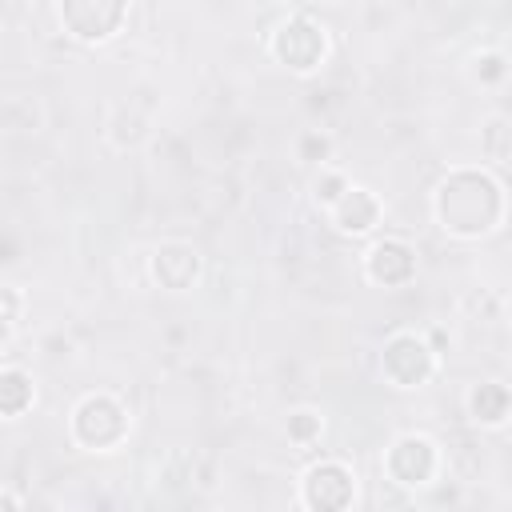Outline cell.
Here are the masks:
<instances>
[{
    "instance_id": "cell-15",
    "label": "cell",
    "mask_w": 512,
    "mask_h": 512,
    "mask_svg": "<svg viewBox=\"0 0 512 512\" xmlns=\"http://www.w3.org/2000/svg\"><path fill=\"white\" fill-rule=\"evenodd\" d=\"M500 72H504V56H496V52L480 56V76H484V80H496Z\"/></svg>"
},
{
    "instance_id": "cell-16",
    "label": "cell",
    "mask_w": 512,
    "mask_h": 512,
    "mask_svg": "<svg viewBox=\"0 0 512 512\" xmlns=\"http://www.w3.org/2000/svg\"><path fill=\"white\" fill-rule=\"evenodd\" d=\"M300 148H304V160H316V156H324V152H328V140H324V136H304V144H300Z\"/></svg>"
},
{
    "instance_id": "cell-11",
    "label": "cell",
    "mask_w": 512,
    "mask_h": 512,
    "mask_svg": "<svg viewBox=\"0 0 512 512\" xmlns=\"http://www.w3.org/2000/svg\"><path fill=\"white\" fill-rule=\"evenodd\" d=\"M472 416L476 420H484V424H500L504 416H508V404H512V392L504 388V384H480L476 392H472Z\"/></svg>"
},
{
    "instance_id": "cell-14",
    "label": "cell",
    "mask_w": 512,
    "mask_h": 512,
    "mask_svg": "<svg viewBox=\"0 0 512 512\" xmlns=\"http://www.w3.org/2000/svg\"><path fill=\"white\" fill-rule=\"evenodd\" d=\"M344 192H348V184H344L336 172H332V176H324V180L316 184V196H320V200H328V204H336Z\"/></svg>"
},
{
    "instance_id": "cell-8",
    "label": "cell",
    "mask_w": 512,
    "mask_h": 512,
    "mask_svg": "<svg viewBox=\"0 0 512 512\" xmlns=\"http://www.w3.org/2000/svg\"><path fill=\"white\" fill-rule=\"evenodd\" d=\"M200 272V256L192 244H160L156 256H152V276L160 280V288H172V292H184Z\"/></svg>"
},
{
    "instance_id": "cell-3",
    "label": "cell",
    "mask_w": 512,
    "mask_h": 512,
    "mask_svg": "<svg viewBox=\"0 0 512 512\" xmlns=\"http://www.w3.org/2000/svg\"><path fill=\"white\" fill-rule=\"evenodd\" d=\"M432 368H436V356H432V348L424 340L400 332V336H392L384 344V372H388L392 384L416 388V384H424L432 376Z\"/></svg>"
},
{
    "instance_id": "cell-4",
    "label": "cell",
    "mask_w": 512,
    "mask_h": 512,
    "mask_svg": "<svg viewBox=\"0 0 512 512\" xmlns=\"http://www.w3.org/2000/svg\"><path fill=\"white\" fill-rule=\"evenodd\" d=\"M304 504L312 512H344L352 504V472L336 460L308 468L304 476Z\"/></svg>"
},
{
    "instance_id": "cell-10",
    "label": "cell",
    "mask_w": 512,
    "mask_h": 512,
    "mask_svg": "<svg viewBox=\"0 0 512 512\" xmlns=\"http://www.w3.org/2000/svg\"><path fill=\"white\" fill-rule=\"evenodd\" d=\"M380 216V204L368 188H348L336 204H332V220L344 228V232H368Z\"/></svg>"
},
{
    "instance_id": "cell-9",
    "label": "cell",
    "mask_w": 512,
    "mask_h": 512,
    "mask_svg": "<svg viewBox=\"0 0 512 512\" xmlns=\"http://www.w3.org/2000/svg\"><path fill=\"white\" fill-rule=\"evenodd\" d=\"M416 272V252L404 240H380L368 252V276L376 284H404Z\"/></svg>"
},
{
    "instance_id": "cell-18",
    "label": "cell",
    "mask_w": 512,
    "mask_h": 512,
    "mask_svg": "<svg viewBox=\"0 0 512 512\" xmlns=\"http://www.w3.org/2000/svg\"><path fill=\"white\" fill-rule=\"evenodd\" d=\"M0 508H4V512H20V508H16V496H12V492H4V496H0Z\"/></svg>"
},
{
    "instance_id": "cell-6",
    "label": "cell",
    "mask_w": 512,
    "mask_h": 512,
    "mask_svg": "<svg viewBox=\"0 0 512 512\" xmlns=\"http://www.w3.org/2000/svg\"><path fill=\"white\" fill-rule=\"evenodd\" d=\"M124 12H128V8H124L120 0H68V4L60 8L64 24H68L80 40H104V36H112V32L120 28Z\"/></svg>"
},
{
    "instance_id": "cell-2",
    "label": "cell",
    "mask_w": 512,
    "mask_h": 512,
    "mask_svg": "<svg viewBox=\"0 0 512 512\" xmlns=\"http://www.w3.org/2000/svg\"><path fill=\"white\" fill-rule=\"evenodd\" d=\"M72 432L84 448H112L116 440H124L128 416L112 396H88L72 416Z\"/></svg>"
},
{
    "instance_id": "cell-17",
    "label": "cell",
    "mask_w": 512,
    "mask_h": 512,
    "mask_svg": "<svg viewBox=\"0 0 512 512\" xmlns=\"http://www.w3.org/2000/svg\"><path fill=\"white\" fill-rule=\"evenodd\" d=\"M4 320H8V324L16 320V292H12V288H4Z\"/></svg>"
},
{
    "instance_id": "cell-12",
    "label": "cell",
    "mask_w": 512,
    "mask_h": 512,
    "mask_svg": "<svg viewBox=\"0 0 512 512\" xmlns=\"http://www.w3.org/2000/svg\"><path fill=\"white\" fill-rule=\"evenodd\" d=\"M32 404V380L20 368H4L0 372V408L4 416H20Z\"/></svg>"
},
{
    "instance_id": "cell-1",
    "label": "cell",
    "mask_w": 512,
    "mask_h": 512,
    "mask_svg": "<svg viewBox=\"0 0 512 512\" xmlns=\"http://www.w3.org/2000/svg\"><path fill=\"white\" fill-rule=\"evenodd\" d=\"M436 216L452 236H484L504 216V192L488 172L460 168L440 184Z\"/></svg>"
},
{
    "instance_id": "cell-5",
    "label": "cell",
    "mask_w": 512,
    "mask_h": 512,
    "mask_svg": "<svg viewBox=\"0 0 512 512\" xmlns=\"http://www.w3.org/2000/svg\"><path fill=\"white\" fill-rule=\"evenodd\" d=\"M272 52H276L288 68L308 72V68H316V64H320V56H324V32H320L312 20L296 16V20H288V24L276 32Z\"/></svg>"
},
{
    "instance_id": "cell-13",
    "label": "cell",
    "mask_w": 512,
    "mask_h": 512,
    "mask_svg": "<svg viewBox=\"0 0 512 512\" xmlns=\"http://www.w3.org/2000/svg\"><path fill=\"white\" fill-rule=\"evenodd\" d=\"M288 436L292 440H312V436H320V416H312V412H296V416H288Z\"/></svg>"
},
{
    "instance_id": "cell-7",
    "label": "cell",
    "mask_w": 512,
    "mask_h": 512,
    "mask_svg": "<svg viewBox=\"0 0 512 512\" xmlns=\"http://www.w3.org/2000/svg\"><path fill=\"white\" fill-rule=\"evenodd\" d=\"M388 472L400 484H428L436 472V448L424 436H400L388 452Z\"/></svg>"
}]
</instances>
